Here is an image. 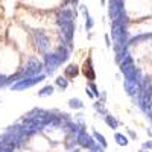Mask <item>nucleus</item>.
<instances>
[{
  "label": "nucleus",
  "instance_id": "bb28decb",
  "mask_svg": "<svg viewBox=\"0 0 152 152\" xmlns=\"http://www.w3.org/2000/svg\"><path fill=\"white\" fill-rule=\"evenodd\" d=\"M73 152H79V151H78V149H75V151H73Z\"/></svg>",
  "mask_w": 152,
  "mask_h": 152
},
{
  "label": "nucleus",
  "instance_id": "4468645a",
  "mask_svg": "<svg viewBox=\"0 0 152 152\" xmlns=\"http://www.w3.org/2000/svg\"><path fill=\"white\" fill-rule=\"evenodd\" d=\"M114 138H116V142H117V145H120V146H126V145H128V138H126L123 134H116V135H114Z\"/></svg>",
  "mask_w": 152,
  "mask_h": 152
},
{
  "label": "nucleus",
  "instance_id": "412c9836",
  "mask_svg": "<svg viewBox=\"0 0 152 152\" xmlns=\"http://www.w3.org/2000/svg\"><path fill=\"white\" fill-rule=\"evenodd\" d=\"M88 87L91 88V90H93V93H94V96L97 97V96H99V90H97V87H96V85H94L93 82H90V84H88Z\"/></svg>",
  "mask_w": 152,
  "mask_h": 152
},
{
  "label": "nucleus",
  "instance_id": "a211bd4d",
  "mask_svg": "<svg viewBox=\"0 0 152 152\" xmlns=\"http://www.w3.org/2000/svg\"><path fill=\"white\" fill-rule=\"evenodd\" d=\"M94 108H96L99 113H102L104 116H107V114H108L107 110H105V107H104V104H100V102H96V104H94Z\"/></svg>",
  "mask_w": 152,
  "mask_h": 152
},
{
  "label": "nucleus",
  "instance_id": "7ed1b4c3",
  "mask_svg": "<svg viewBox=\"0 0 152 152\" xmlns=\"http://www.w3.org/2000/svg\"><path fill=\"white\" fill-rule=\"evenodd\" d=\"M44 59H46V69H47V73L49 75H52L58 69V66L61 64V61H59V58H58L56 53H46Z\"/></svg>",
  "mask_w": 152,
  "mask_h": 152
},
{
  "label": "nucleus",
  "instance_id": "2eb2a0df",
  "mask_svg": "<svg viewBox=\"0 0 152 152\" xmlns=\"http://www.w3.org/2000/svg\"><path fill=\"white\" fill-rule=\"evenodd\" d=\"M55 84H56L59 88H62V90H66V88H67V85H69L67 79H66V78H62V76H58V78L55 79Z\"/></svg>",
  "mask_w": 152,
  "mask_h": 152
},
{
  "label": "nucleus",
  "instance_id": "ddd939ff",
  "mask_svg": "<svg viewBox=\"0 0 152 152\" xmlns=\"http://www.w3.org/2000/svg\"><path fill=\"white\" fill-rule=\"evenodd\" d=\"M50 94H53V87L52 85H46L43 90L38 91V96L40 97H44V96H50Z\"/></svg>",
  "mask_w": 152,
  "mask_h": 152
},
{
  "label": "nucleus",
  "instance_id": "a878e982",
  "mask_svg": "<svg viewBox=\"0 0 152 152\" xmlns=\"http://www.w3.org/2000/svg\"><path fill=\"white\" fill-rule=\"evenodd\" d=\"M100 2H102V5H105V0H100Z\"/></svg>",
  "mask_w": 152,
  "mask_h": 152
},
{
  "label": "nucleus",
  "instance_id": "6e6552de",
  "mask_svg": "<svg viewBox=\"0 0 152 152\" xmlns=\"http://www.w3.org/2000/svg\"><path fill=\"white\" fill-rule=\"evenodd\" d=\"M84 75H85V78L90 79V81L94 79V70L91 67V58H88L85 61V64H84Z\"/></svg>",
  "mask_w": 152,
  "mask_h": 152
},
{
  "label": "nucleus",
  "instance_id": "5701e85b",
  "mask_svg": "<svg viewBox=\"0 0 152 152\" xmlns=\"http://www.w3.org/2000/svg\"><path fill=\"white\" fill-rule=\"evenodd\" d=\"M105 41H107V46L110 47V46H111V43H110V38H108V35H105Z\"/></svg>",
  "mask_w": 152,
  "mask_h": 152
},
{
  "label": "nucleus",
  "instance_id": "dca6fc26",
  "mask_svg": "<svg viewBox=\"0 0 152 152\" xmlns=\"http://www.w3.org/2000/svg\"><path fill=\"white\" fill-rule=\"evenodd\" d=\"M105 122L111 126L113 129H116V128H117V125H119V123H117V120L114 119L113 116H110V114H107V116H105Z\"/></svg>",
  "mask_w": 152,
  "mask_h": 152
},
{
  "label": "nucleus",
  "instance_id": "f257e3e1",
  "mask_svg": "<svg viewBox=\"0 0 152 152\" xmlns=\"http://www.w3.org/2000/svg\"><path fill=\"white\" fill-rule=\"evenodd\" d=\"M41 70H43V64H41V62L38 61L37 58H31L20 73H21V78L24 79V78H31V76H37Z\"/></svg>",
  "mask_w": 152,
  "mask_h": 152
},
{
  "label": "nucleus",
  "instance_id": "f03ea898",
  "mask_svg": "<svg viewBox=\"0 0 152 152\" xmlns=\"http://www.w3.org/2000/svg\"><path fill=\"white\" fill-rule=\"evenodd\" d=\"M43 79H44V75H38V76H31V78L20 79V82H17L15 85H12V90H24V88L34 87L35 84L41 82Z\"/></svg>",
  "mask_w": 152,
  "mask_h": 152
},
{
  "label": "nucleus",
  "instance_id": "aec40b11",
  "mask_svg": "<svg viewBox=\"0 0 152 152\" xmlns=\"http://www.w3.org/2000/svg\"><path fill=\"white\" fill-rule=\"evenodd\" d=\"M85 20H87V24H85V29H87V31H90V29L93 28V20H91V17H90V15H88V17H87Z\"/></svg>",
  "mask_w": 152,
  "mask_h": 152
},
{
  "label": "nucleus",
  "instance_id": "b1692460",
  "mask_svg": "<svg viewBox=\"0 0 152 152\" xmlns=\"http://www.w3.org/2000/svg\"><path fill=\"white\" fill-rule=\"evenodd\" d=\"M128 134H129L132 138H135V137H137V135H135V132H132V131H128Z\"/></svg>",
  "mask_w": 152,
  "mask_h": 152
},
{
  "label": "nucleus",
  "instance_id": "20e7f679",
  "mask_svg": "<svg viewBox=\"0 0 152 152\" xmlns=\"http://www.w3.org/2000/svg\"><path fill=\"white\" fill-rule=\"evenodd\" d=\"M78 143L82 146V148H87V149H91L94 145H96V142L93 140V138L88 135L87 132H85V129H84V126L81 128V131L78 132Z\"/></svg>",
  "mask_w": 152,
  "mask_h": 152
},
{
  "label": "nucleus",
  "instance_id": "393cba45",
  "mask_svg": "<svg viewBox=\"0 0 152 152\" xmlns=\"http://www.w3.org/2000/svg\"><path fill=\"white\" fill-rule=\"evenodd\" d=\"M69 2H70L72 5H75V6H76V5H78V0H69Z\"/></svg>",
  "mask_w": 152,
  "mask_h": 152
},
{
  "label": "nucleus",
  "instance_id": "f8f14e48",
  "mask_svg": "<svg viewBox=\"0 0 152 152\" xmlns=\"http://www.w3.org/2000/svg\"><path fill=\"white\" fill-rule=\"evenodd\" d=\"M76 75H78V67H76L75 64L66 67V78H75Z\"/></svg>",
  "mask_w": 152,
  "mask_h": 152
},
{
  "label": "nucleus",
  "instance_id": "4be33fe9",
  "mask_svg": "<svg viewBox=\"0 0 152 152\" xmlns=\"http://www.w3.org/2000/svg\"><path fill=\"white\" fill-rule=\"evenodd\" d=\"M143 149H152V142H146V143H143Z\"/></svg>",
  "mask_w": 152,
  "mask_h": 152
},
{
  "label": "nucleus",
  "instance_id": "39448f33",
  "mask_svg": "<svg viewBox=\"0 0 152 152\" xmlns=\"http://www.w3.org/2000/svg\"><path fill=\"white\" fill-rule=\"evenodd\" d=\"M61 35L66 38L67 43H72L73 40V32H75V24L73 21H66V23H61Z\"/></svg>",
  "mask_w": 152,
  "mask_h": 152
},
{
  "label": "nucleus",
  "instance_id": "9d476101",
  "mask_svg": "<svg viewBox=\"0 0 152 152\" xmlns=\"http://www.w3.org/2000/svg\"><path fill=\"white\" fill-rule=\"evenodd\" d=\"M152 38V34H142V35H138V37H134L131 38V41L132 44H137V43H140V41H146V40H151Z\"/></svg>",
  "mask_w": 152,
  "mask_h": 152
},
{
  "label": "nucleus",
  "instance_id": "6ab92c4d",
  "mask_svg": "<svg viewBox=\"0 0 152 152\" xmlns=\"http://www.w3.org/2000/svg\"><path fill=\"white\" fill-rule=\"evenodd\" d=\"M76 143H78V137H76V138H69L67 143H66V148H67V149H72Z\"/></svg>",
  "mask_w": 152,
  "mask_h": 152
},
{
  "label": "nucleus",
  "instance_id": "0eeeda50",
  "mask_svg": "<svg viewBox=\"0 0 152 152\" xmlns=\"http://www.w3.org/2000/svg\"><path fill=\"white\" fill-rule=\"evenodd\" d=\"M73 18H75V14L72 9H61L59 15H58V24L66 23V21H73Z\"/></svg>",
  "mask_w": 152,
  "mask_h": 152
},
{
  "label": "nucleus",
  "instance_id": "1a4fd4ad",
  "mask_svg": "<svg viewBox=\"0 0 152 152\" xmlns=\"http://www.w3.org/2000/svg\"><path fill=\"white\" fill-rule=\"evenodd\" d=\"M69 53H70V50H69L66 46H61V47H59V50H58L56 55H58V58H59V61H61V64L69 59V56H70Z\"/></svg>",
  "mask_w": 152,
  "mask_h": 152
},
{
  "label": "nucleus",
  "instance_id": "f3484780",
  "mask_svg": "<svg viewBox=\"0 0 152 152\" xmlns=\"http://www.w3.org/2000/svg\"><path fill=\"white\" fill-rule=\"evenodd\" d=\"M94 138L97 140V143L102 146V148H107V142H105V138H104V135L102 134H99L97 131H94Z\"/></svg>",
  "mask_w": 152,
  "mask_h": 152
},
{
  "label": "nucleus",
  "instance_id": "9b49d317",
  "mask_svg": "<svg viewBox=\"0 0 152 152\" xmlns=\"http://www.w3.org/2000/svg\"><path fill=\"white\" fill-rule=\"evenodd\" d=\"M69 105H70V108H73V110H81V108L84 107L82 100H81V99H76V97L69 100Z\"/></svg>",
  "mask_w": 152,
  "mask_h": 152
},
{
  "label": "nucleus",
  "instance_id": "423d86ee",
  "mask_svg": "<svg viewBox=\"0 0 152 152\" xmlns=\"http://www.w3.org/2000/svg\"><path fill=\"white\" fill-rule=\"evenodd\" d=\"M34 37H35V41H37V47L41 50V52H46V50L49 49V40H47V37L40 32V31H37L34 32Z\"/></svg>",
  "mask_w": 152,
  "mask_h": 152
}]
</instances>
